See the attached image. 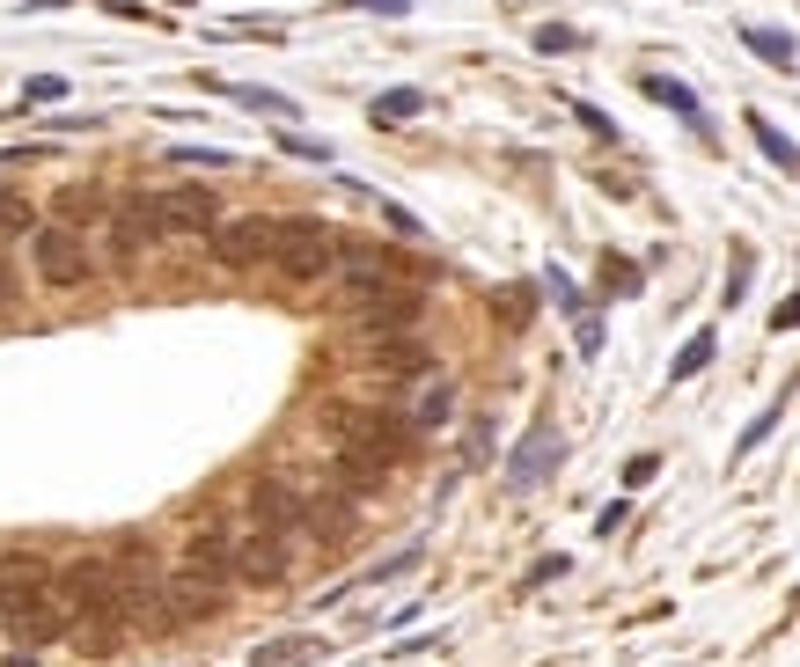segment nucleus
I'll return each mask as SVG.
<instances>
[{
	"label": "nucleus",
	"instance_id": "1",
	"mask_svg": "<svg viewBox=\"0 0 800 667\" xmlns=\"http://www.w3.org/2000/svg\"><path fill=\"white\" fill-rule=\"evenodd\" d=\"M0 624H8V638L15 646H52L66 631V608L60 594H52V572L38 565V558H0Z\"/></svg>",
	"mask_w": 800,
	"mask_h": 667
},
{
	"label": "nucleus",
	"instance_id": "2",
	"mask_svg": "<svg viewBox=\"0 0 800 667\" xmlns=\"http://www.w3.org/2000/svg\"><path fill=\"white\" fill-rule=\"evenodd\" d=\"M272 272L280 279H294V286H308V279H324V272H338V227H324V221H280L272 227Z\"/></svg>",
	"mask_w": 800,
	"mask_h": 667
},
{
	"label": "nucleus",
	"instance_id": "3",
	"mask_svg": "<svg viewBox=\"0 0 800 667\" xmlns=\"http://www.w3.org/2000/svg\"><path fill=\"white\" fill-rule=\"evenodd\" d=\"M324 425H330V441H338V447H368V455H382V463H404V447H411V425L397 419V411L330 404Z\"/></svg>",
	"mask_w": 800,
	"mask_h": 667
},
{
	"label": "nucleus",
	"instance_id": "4",
	"mask_svg": "<svg viewBox=\"0 0 800 667\" xmlns=\"http://www.w3.org/2000/svg\"><path fill=\"white\" fill-rule=\"evenodd\" d=\"M30 257H38V279L52 286V294H66V286H88V272H96V257H88L82 243V227H30Z\"/></svg>",
	"mask_w": 800,
	"mask_h": 667
},
{
	"label": "nucleus",
	"instance_id": "5",
	"mask_svg": "<svg viewBox=\"0 0 800 667\" xmlns=\"http://www.w3.org/2000/svg\"><path fill=\"white\" fill-rule=\"evenodd\" d=\"M558 463H566V433H558L551 419H536L522 441L507 447V485L514 491H536V485H551Z\"/></svg>",
	"mask_w": 800,
	"mask_h": 667
},
{
	"label": "nucleus",
	"instance_id": "6",
	"mask_svg": "<svg viewBox=\"0 0 800 667\" xmlns=\"http://www.w3.org/2000/svg\"><path fill=\"white\" fill-rule=\"evenodd\" d=\"M147 221H155V235H206V227L221 221V205H213L206 183H177V191L147 199Z\"/></svg>",
	"mask_w": 800,
	"mask_h": 667
},
{
	"label": "nucleus",
	"instance_id": "7",
	"mask_svg": "<svg viewBox=\"0 0 800 667\" xmlns=\"http://www.w3.org/2000/svg\"><path fill=\"white\" fill-rule=\"evenodd\" d=\"M221 608V580H206V572H169V580H155V624H199V616H213Z\"/></svg>",
	"mask_w": 800,
	"mask_h": 667
},
{
	"label": "nucleus",
	"instance_id": "8",
	"mask_svg": "<svg viewBox=\"0 0 800 667\" xmlns=\"http://www.w3.org/2000/svg\"><path fill=\"white\" fill-rule=\"evenodd\" d=\"M287 565H294V550H287L280 528H243V536H235V580L280 586V580H287Z\"/></svg>",
	"mask_w": 800,
	"mask_h": 667
},
{
	"label": "nucleus",
	"instance_id": "9",
	"mask_svg": "<svg viewBox=\"0 0 800 667\" xmlns=\"http://www.w3.org/2000/svg\"><path fill=\"white\" fill-rule=\"evenodd\" d=\"M250 521L280 528V536H302L308 528V491L287 485V477H257V485H250Z\"/></svg>",
	"mask_w": 800,
	"mask_h": 667
},
{
	"label": "nucleus",
	"instance_id": "10",
	"mask_svg": "<svg viewBox=\"0 0 800 667\" xmlns=\"http://www.w3.org/2000/svg\"><path fill=\"white\" fill-rule=\"evenodd\" d=\"M544 294L558 301V316L573 324V345H580V360H596L602 352V316L588 308V294L573 286V272H558V264H544Z\"/></svg>",
	"mask_w": 800,
	"mask_h": 667
},
{
	"label": "nucleus",
	"instance_id": "11",
	"mask_svg": "<svg viewBox=\"0 0 800 667\" xmlns=\"http://www.w3.org/2000/svg\"><path fill=\"white\" fill-rule=\"evenodd\" d=\"M272 227L280 221H213L206 235H213V257H221L228 272H250V264L272 257Z\"/></svg>",
	"mask_w": 800,
	"mask_h": 667
},
{
	"label": "nucleus",
	"instance_id": "12",
	"mask_svg": "<svg viewBox=\"0 0 800 667\" xmlns=\"http://www.w3.org/2000/svg\"><path fill=\"white\" fill-rule=\"evenodd\" d=\"M185 565L191 572H206V580H235V528L228 521H206V528H191V543H185Z\"/></svg>",
	"mask_w": 800,
	"mask_h": 667
},
{
	"label": "nucleus",
	"instance_id": "13",
	"mask_svg": "<svg viewBox=\"0 0 800 667\" xmlns=\"http://www.w3.org/2000/svg\"><path fill=\"white\" fill-rule=\"evenodd\" d=\"M103 235H110V264H133L147 243H155V221H147V191L140 199L110 205V221H103Z\"/></svg>",
	"mask_w": 800,
	"mask_h": 667
},
{
	"label": "nucleus",
	"instance_id": "14",
	"mask_svg": "<svg viewBox=\"0 0 800 667\" xmlns=\"http://www.w3.org/2000/svg\"><path fill=\"white\" fill-rule=\"evenodd\" d=\"M735 38L757 52L771 74H800V44H793V30H779V22H735Z\"/></svg>",
	"mask_w": 800,
	"mask_h": 667
},
{
	"label": "nucleus",
	"instance_id": "15",
	"mask_svg": "<svg viewBox=\"0 0 800 667\" xmlns=\"http://www.w3.org/2000/svg\"><path fill=\"white\" fill-rule=\"evenodd\" d=\"M639 88H646V96H654L661 110H676V118L691 125L698 140H713V118H705V103H698V88H691V82H676V74H646Z\"/></svg>",
	"mask_w": 800,
	"mask_h": 667
},
{
	"label": "nucleus",
	"instance_id": "16",
	"mask_svg": "<svg viewBox=\"0 0 800 667\" xmlns=\"http://www.w3.org/2000/svg\"><path fill=\"white\" fill-rule=\"evenodd\" d=\"M360 360H375L382 374H433V352L411 330H390V338H368V352Z\"/></svg>",
	"mask_w": 800,
	"mask_h": 667
},
{
	"label": "nucleus",
	"instance_id": "17",
	"mask_svg": "<svg viewBox=\"0 0 800 667\" xmlns=\"http://www.w3.org/2000/svg\"><path fill=\"white\" fill-rule=\"evenodd\" d=\"M352 528H360V499H352V491L308 499V536H316V543H346Z\"/></svg>",
	"mask_w": 800,
	"mask_h": 667
},
{
	"label": "nucleus",
	"instance_id": "18",
	"mask_svg": "<svg viewBox=\"0 0 800 667\" xmlns=\"http://www.w3.org/2000/svg\"><path fill=\"white\" fill-rule=\"evenodd\" d=\"M449 419H455V382L441 374V367H433V374H427V389H419V404L404 411V425H411V433H441Z\"/></svg>",
	"mask_w": 800,
	"mask_h": 667
},
{
	"label": "nucleus",
	"instance_id": "19",
	"mask_svg": "<svg viewBox=\"0 0 800 667\" xmlns=\"http://www.w3.org/2000/svg\"><path fill=\"white\" fill-rule=\"evenodd\" d=\"M221 96H235L243 110H257V118H280V125L302 118V103H294V96H280V88H257V82H221Z\"/></svg>",
	"mask_w": 800,
	"mask_h": 667
},
{
	"label": "nucleus",
	"instance_id": "20",
	"mask_svg": "<svg viewBox=\"0 0 800 667\" xmlns=\"http://www.w3.org/2000/svg\"><path fill=\"white\" fill-rule=\"evenodd\" d=\"M741 125H749V140L764 147V162H771V169H786V177H800V147L786 140V133H779V125H771V118H764V110H749V118H741Z\"/></svg>",
	"mask_w": 800,
	"mask_h": 667
},
{
	"label": "nucleus",
	"instance_id": "21",
	"mask_svg": "<svg viewBox=\"0 0 800 667\" xmlns=\"http://www.w3.org/2000/svg\"><path fill=\"white\" fill-rule=\"evenodd\" d=\"M713 360H719V330L705 324V330H691V338H683V352L669 360V382H691V374H705Z\"/></svg>",
	"mask_w": 800,
	"mask_h": 667
},
{
	"label": "nucleus",
	"instance_id": "22",
	"mask_svg": "<svg viewBox=\"0 0 800 667\" xmlns=\"http://www.w3.org/2000/svg\"><path fill=\"white\" fill-rule=\"evenodd\" d=\"M419 110H427V88H411V82H404V88H382V96L368 103V118H375V125H411Z\"/></svg>",
	"mask_w": 800,
	"mask_h": 667
},
{
	"label": "nucleus",
	"instance_id": "23",
	"mask_svg": "<svg viewBox=\"0 0 800 667\" xmlns=\"http://www.w3.org/2000/svg\"><path fill=\"white\" fill-rule=\"evenodd\" d=\"M382 455H368V447H338V491H368V485H382Z\"/></svg>",
	"mask_w": 800,
	"mask_h": 667
},
{
	"label": "nucleus",
	"instance_id": "24",
	"mask_svg": "<svg viewBox=\"0 0 800 667\" xmlns=\"http://www.w3.org/2000/svg\"><path fill=\"white\" fill-rule=\"evenodd\" d=\"M316 653H330V646H316V638L287 631V638H272V646H257V653H250V667H302V660H316Z\"/></svg>",
	"mask_w": 800,
	"mask_h": 667
},
{
	"label": "nucleus",
	"instance_id": "25",
	"mask_svg": "<svg viewBox=\"0 0 800 667\" xmlns=\"http://www.w3.org/2000/svg\"><path fill=\"white\" fill-rule=\"evenodd\" d=\"M632 294H646V272L610 250V257H602V301H632Z\"/></svg>",
	"mask_w": 800,
	"mask_h": 667
},
{
	"label": "nucleus",
	"instance_id": "26",
	"mask_svg": "<svg viewBox=\"0 0 800 667\" xmlns=\"http://www.w3.org/2000/svg\"><path fill=\"white\" fill-rule=\"evenodd\" d=\"M96 213H103V191H96V183H66V191H60V221H66V227L96 221Z\"/></svg>",
	"mask_w": 800,
	"mask_h": 667
},
{
	"label": "nucleus",
	"instance_id": "27",
	"mask_svg": "<svg viewBox=\"0 0 800 667\" xmlns=\"http://www.w3.org/2000/svg\"><path fill=\"white\" fill-rule=\"evenodd\" d=\"M280 147H287L294 162H316V169L338 162V155H330V140H316V133H294V125H280Z\"/></svg>",
	"mask_w": 800,
	"mask_h": 667
},
{
	"label": "nucleus",
	"instance_id": "28",
	"mask_svg": "<svg viewBox=\"0 0 800 667\" xmlns=\"http://www.w3.org/2000/svg\"><path fill=\"white\" fill-rule=\"evenodd\" d=\"M419 558H427V550L411 543V550H397V558H382V565H368L352 586H390V580H404V572H419Z\"/></svg>",
	"mask_w": 800,
	"mask_h": 667
},
{
	"label": "nucleus",
	"instance_id": "29",
	"mask_svg": "<svg viewBox=\"0 0 800 667\" xmlns=\"http://www.w3.org/2000/svg\"><path fill=\"white\" fill-rule=\"evenodd\" d=\"M38 227V213H30V199H22L15 183H0V235H30Z\"/></svg>",
	"mask_w": 800,
	"mask_h": 667
},
{
	"label": "nucleus",
	"instance_id": "30",
	"mask_svg": "<svg viewBox=\"0 0 800 667\" xmlns=\"http://www.w3.org/2000/svg\"><path fill=\"white\" fill-rule=\"evenodd\" d=\"M580 44H588V38H580L573 22H536V52H544V60H558V52H580Z\"/></svg>",
	"mask_w": 800,
	"mask_h": 667
},
{
	"label": "nucleus",
	"instance_id": "31",
	"mask_svg": "<svg viewBox=\"0 0 800 667\" xmlns=\"http://www.w3.org/2000/svg\"><path fill=\"white\" fill-rule=\"evenodd\" d=\"M499 324H507V330H522V324H529V316H536V294H529V286H499Z\"/></svg>",
	"mask_w": 800,
	"mask_h": 667
},
{
	"label": "nucleus",
	"instance_id": "32",
	"mask_svg": "<svg viewBox=\"0 0 800 667\" xmlns=\"http://www.w3.org/2000/svg\"><path fill=\"white\" fill-rule=\"evenodd\" d=\"M779 419H786V396H779V404H771V411H757V419H749V433H741V441H735V455H757V447L771 441V433H779Z\"/></svg>",
	"mask_w": 800,
	"mask_h": 667
},
{
	"label": "nucleus",
	"instance_id": "33",
	"mask_svg": "<svg viewBox=\"0 0 800 667\" xmlns=\"http://www.w3.org/2000/svg\"><path fill=\"white\" fill-rule=\"evenodd\" d=\"M749 279H757V250H735V264H727V294H719V301L727 308L749 301Z\"/></svg>",
	"mask_w": 800,
	"mask_h": 667
},
{
	"label": "nucleus",
	"instance_id": "34",
	"mask_svg": "<svg viewBox=\"0 0 800 667\" xmlns=\"http://www.w3.org/2000/svg\"><path fill=\"white\" fill-rule=\"evenodd\" d=\"M169 162H191V169H235V155H228V147H199V140H185V147H169Z\"/></svg>",
	"mask_w": 800,
	"mask_h": 667
},
{
	"label": "nucleus",
	"instance_id": "35",
	"mask_svg": "<svg viewBox=\"0 0 800 667\" xmlns=\"http://www.w3.org/2000/svg\"><path fill=\"white\" fill-rule=\"evenodd\" d=\"M368 199L382 205V221H390L397 235H427V227H419V213H404V205H397V199H382V191H368Z\"/></svg>",
	"mask_w": 800,
	"mask_h": 667
},
{
	"label": "nucleus",
	"instance_id": "36",
	"mask_svg": "<svg viewBox=\"0 0 800 667\" xmlns=\"http://www.w3.org/2000/svg\"><path fill=\"white\" fill-rule=\"evenodd\" d=\"M566 572H573V558L558 550V558H536V565H529V580H522V586H551V580H566Z\"/></svg>",
	"mask_w": 800,
	"mask_h": 667
},
{
	"label": "nucleus",
	"instance_id": "37",
	"mask_svg": "<svg viewBox=\"0 0 800 667\" xmlns=\"http://www.w3.org/2000/svg\"><path fill=\"white\" fill-rule=\"evenodd\" d=\"M654 469H661V455H632V463H624V491H646Z\"/></svg>",
	"mask_w": 800,
	"mask_h": 667
},
{
	"label": "nucleus",
	"instance_id": "38",
	"mask_svg": "<svg viewBox=\"0 0 800 667\" xmlns=\"http://www.w3.org/2000/svg\"><path fill=\"white\" fill-rule=\"evenodd\" d=\"M624 521H632V499H610V506L596 514V536H617Z\"/></svg>",
	"mask_w": 800,
	"mask_h": 667
},
{
	"label": "nucleus",
	"instance_id": "39",
	"mask_svg": "<svg viewBox=\"0 0 800 667\" xmlns=\"http://www.w3.org/2000/svg\"><path fill=\"white\" fill-rule=\"evenodd\" d=\"M60 96H66V82H60V74H38V82L22 88V103H60Z\"/></svg>",
	"mask_w": 800,
	"mask_h": 667
},
{
	"label": "nucleus",
	"instance_id": "40",
	"mask_svg": "<svg viewBox=\"0 0 800 667\" xmlns=\"http://www.w3.org/2000/svg\"><path fill=\"white\" fill-rule=\"evenodd\" d=\"M573 118H580V125H588V133H596V140H617V125H610V118H602L596 103H573Z\"/></svg>",
	"mask_w": 800,
	"mask_h": 667
},
{
	"label": "nucleus",
	"instance_id": "41",
	"mask_svg": "<svg viewBox=\"0 0 800 667\" xmlns=\"http://www.w3.org/2000/svg\"><path fill=\"white\" fill-rule=\"evenodd\" d=\"M771 330H800V294H786V301L771 308Z\"/></svg>",
	"mask_w": 800,
	"mask_h": 667
},
{
	"label": "nucleus",
	"instance_id": "42",
	"mask_svg": "<svg viewBox=\"0 0 800 667\" xmlns=\"http://www.w3.org/2000/svg\"><path fill=\"white\" fill-rule=\"evenodd\" d=\"M485 447H493V425L477 419V425H471V441H463V455H471V463H485Z\"/></svg>",
	"mask_w": 800,
	"mask_h": 667
},
{
	"label": "nucleus",
	"instance_id": "43",
	"mask_svg": "<svg viewBox=\"0 0 800 667\" xmlns=\"http://www.w3.org/2000/svg\"><path fill=\"white\" fill-rule=\"evenodd\" d=\"M352 8H368V15H390V22H397V15H411V0H352Z\"/></svg>",
	"mask_w": 800,
	"mask_h": 667
},
{
	"label": "nucleus",
	"instance_id": "44",
	"mask_svg": "<svg viewBox=\"0 0 800 667\" xmlns=\"http://www.w3.org/2000/svg\"><path fill=\"white\" fill-rule=\"evenodd\" d=\"M793 594H800V586H793Z\"/></svg>",
	"mask_w": 800,
	"mask_h": 667
}]
</instances>
